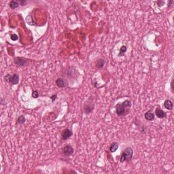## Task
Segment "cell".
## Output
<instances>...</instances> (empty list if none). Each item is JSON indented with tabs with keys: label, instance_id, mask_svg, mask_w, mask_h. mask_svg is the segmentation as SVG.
Listing matches in <instances>:
<instances>
[{
	"label": "cell",
	"instance_id": "cell-23",
	"mask_svg": "<svg viewBox=\"0 0 174 174\" xmlns=\"http://www.w3.org/2000/svg\"><path fill=\"white\" fill-rule=\"evenodd\" d=\"M173 3V1H169V3H168V7H169H169L171 6V3Z\"/></svg>",
	"mask_w": 174,
	"mask_h": 174
},
{
	"label": "cell",
	"instance_id": "cell-20",
	"mask_svg": "<svg viewBox=\"0 0 174 174\" xmlns=\"http://www.w3.org/2000/svg\"><path fill=\"white\" fill-rule=\"evenodd\" d=\"M57 94H55V95H53L52 96H51V97H50V99H51L52 102H54V101L57 99Z\"/></svg>",
	"mask_w": 174,
	"mask_h": 174
},
{
	"label": "cell",
	"instance_id": "cell-12",
	"mask_svg": "<svg viewBox=\"0 0 174 174\" xmlns=\"http://www.w3.org/2000/svg\"><path fill=\"white\" fill-rule=\"evenodd\" d=\"M118 144L117 142H112L109 146V151L111 152V153H114L118 149Z\"/></svg>",
	"mask_w": 174,
	"mask_h": 174
},
{
	"label": "cell",
	"instance_id": "cell-18",
	"mask_svg": "<svg viewBox=\"0 0 174 174\" xmlns=\"http://www.w3.org/2000/svg\"><path fill=\"white\" fill-rule=\"evenodd\" d=\"M10 38L12 41H16L18 40L19 37H18V35H16V34H12V35L10 36Z\"/></svg>",
	"mask_w": 174,
	"mask_h": 174
},
{
	"label": "cell",
	"instance_id": "cell-10",
	"mask_svg": "<svg viewBox=\"0 0 174 174\" xmlns=\"http://www.w3.org/2000/svg\"><path fill=\"white\" fill-rule=\"evenodd\" d=\"M55 83L59 88H64L66 86V82H65V80L62 78H58L56 80Z\"/></svg>",
	"mask_w": 174,
	"mask_h": 174
},
{
	"label": "cell",
	"instance_id": "cell-15",
	"mask_svg": "<svg viewBox=\"0 0 174 174\" xmlns=\"http://www.w3.org/2000/svg\"><path fill=\"white\" fill-rule=\"evenodd\" d=\"M105 65V60L103 59H99V60L97 61L96 62V65H97V67L101 69L103 67V66Z\"/></svg>",
	"mask_w": 174,
	"mask_h": 174
},
{
	"label": "cell",
	"instance_id": "cell-16",
	"mask_svg": "<svg viewBox=\"0 0 174 174\" xmlns=\"http://www.w3.org/2000/svg\"><path fill=\"white\" fill-rule=\"evenodd\" d=\"M127 51V47L126 46H122L120 49V52L118 53V57H123L125 56V54L126 52Z\"/></svg>",
	"mask_w": 174,
	"mask_h": 174
},
{
	"label": "cell",
	"instance_id": "cell-21",
	"mask_svg": "<svg viewBox=\"0 0 174 174\" xmlns=\"http://www.w3.org/2000/svg\"><path fill=\"white\" fill-rule=\"evenodd\" d=\"M0 103H1V106H5V100L3 99V98H1V99Z\"/></svg>",
	"mask_w": 174,
	"mask_h": 174
},
{
	"label": "cell",
	"instance_id": "cell-17",
	"mask_svg": "<svg viewBox=\"0 0 174 174\" xmlns=\"http://www.w3.org/2000/svg\"><path fill=\"white\" fill-rule=\"evenodd\" d=\"M31 95H32V97L33 99H37L39 97V92L37 90H33Z\"/></svg>",
	"mask_w": 174,
	"mask_h": 174
},
{
	"label": "cell",
	"instance_id": "cell-22",
	"mask_svg": "<svg viewBox=\"0 0 174 174\" xmlns=\"http://www.w3.org/2000/svg\"><path fill=\"white\" fill-rule=\"evenodd\" d=\"M171 92H173L174 93V87H173V80L171 81Z\"/></svg>",
	"mask_w": 174,
	"mask_h": 174
},
{
	"label": "cell",
	"instance_id": "cell-11",
	"mask_svg": "<svg viewBox=\"0 0 174 174\" xmlns=\"http://www.w3.org/2000/svg\"><path fill=\"white\" fill-rule=\"evenodd\" d=\"M164 106L168 110H171L174 108V104L173 102L170 99H166L164 102Z\"/></svg>",
	"mask_w": 174,
	"mask_h": 174
},
{
	"label": "cell",
	"instance_id": "cell-7",
	"mask_svg": "<svg viewBox=\"0 0 174 174\" xmlns=\"http://www.w3.org/2000/svg\"><path fill=\"white\" fill-rule=\"evenodd\" d=\"M73 135V132L72 130L69 129H65L63 130L62 134H61V137L63 140H67L69 138H70L71 136Z\"/></svg>",
	"mask_w": 174,
	"mask_h": 174
},
{
	"label": "cell",
	"instance_id": "cell-5",
	"mask_svg": "<svg viewBox=\"0 0 174 174\" xmlns=\"http://www.w3.org/2000/svg\"><path fill=\"white\" fill-rule=\"evenodd\" d=\"M73 152H74V149L69 144L65 146L63 148V153L65 156H70L73 154Z\"/></svg>",
	"mask_w": 174,
	"mask_h": 174
},
{
	"label": "cell",
	"instance_id": "cell-14",
	"mask_svg": "<svg viewBox=\"0 0 174 174\" xmlns=\"http://www.w3.org/2000/svg\"><path fill=\"white\" fill-rule=\"evenodd\" d=\"M9 5H10V8L12 10H14V9H16V8H17L19 7V3L18 1H14V0H13V1H11Z\"/></svg>",
	"mask_w": 174,
	"mask_h": 174
},
{
	"label": "cell",
	"instance_id": "cell-6",
	"mask_svg": "<svg viewBox=\"0 0 174 174\" xmlns=\"http://www.w3.org/2000/svg\"><path fill=\"white\" fill-rule=\"evenodd\" d=\"M14 61L16 65H19V66H27L29 63L28 60L24 59L23 57H16L14 60Z\"/></svg>",
	"mask_w": 174,
	"mask_h": 174
},
{
	"label": "cell",
	"instance_id": "cell-8",
	"mask_svg": "<svg viewBox=\"0 0 174 174\" xmlns=\"http://www.w3.org/2000/svg\"><path fill=\"white\" fill-rule=\"evenodd\" d=\"M155 115L158 118H165L167 117V113L163 111L160 107H157L155 109Z\"/></svg>",
	"mask_w": 174,
	"mask_h": 174
},
{
	"label": "cell",
	"instance_id": "cell-19",
	"mask_svg": "<svg viewBox=\"0 0 174 174\" xmlns=\"http://www.w3.org/2000/svg\"><path fill=\"white\" fill-rule=\"evenodd\" d=\"M19 3V4L21 5H22V6H24V5H25V4L27 3V1H24V0H21V1H18Z\"/></svg>",
	"mask_w": 174,
	"mask_h": 174
},
{
	"label": "cell",
	"instance_id": "cell-4",
	"mask_svg": "<svg viewBox=\"0 0 174 174\" xmlns=\"http://www.w3.org/2000/svg\"><path fill=\"white\" fill-rule=\"evenodd\" d=\"M93 108H94V106L92 104V101H88L87 103H84V107H83V111L86 114H89L92 112Z\"/></svg>",
	"mask_w": 174,
	"mask_h": 174
},
{
	"label": "cell",
	"instance_id": "cell-3",
	"mask_svg": "<svg viewBox=\"0 0 174 174\" xmlns=\"http://www.w3.org/2000/svg\"><path fill=\"white\" fill-rule=\"evenodd\" d=\"M5 80L9 84L12 85H15L19 83V76L18 73H14L13 75H11L10 73H8L5 76Z\"/></svg>",
	"mask_w": 174,
	"mask_h": 174
},
{
	"label": "cell",
	"instance_id": "cell-1",
	"mask_svg": "<svg viewBox=\"0 0 174 174\" xmlns=\"http://www.w3.org/2000/svg\"><path fill=\"white\" fill-rule=\"evenodd\" d=\"M131 107H132L131 101L127 99L122 103H117L115 107L116 112L118 116H125L130 112Z\"/></svg>",
	"mask_w": 174,
	"mask_h": 174
},
{
	"label": "cell",
	"instance_id": "cell-2",
	"mask_svg": "<svg viewBox=\"0 0 174 174\" xmlns=\"http://www.w3.org/2000/svg\"><path fill=\"white\" fill-rule=\"evenodd\" d=\"M133 156V150L130 147H127L122 152V154L120 155V163H124L125 161L129 162L131 160Z\"/></svg>",
	"mask_w": 174,
	"mask_h": 174
},
{
	"label": "cell",
	"instance_id": "cell-13",
	"mask_svg": "<svg viewBox=\"0 0 174 174\" xmlns=\"http://www.w3.org/2000/svg\"><path fill=\"white\" fill-rule=\"evenodd\" d=\"M25 120H26V119H25L24 116L23 115H21V116H19L18 117V118L16 120V124L20 125H23L24 122H25Z\"/></svg>",
	"mask_w": 174,
	"mask_h": 174
},
{
	"label": "cell",
	"instance_id": "cell-9",
	"mask_svg": "<svg viewBox=\"0 0 174 174\" xmlns=\"http://www.w3.org/2000/svg\"><path fill=\"white\" fill-rule=\"evenodd\" d=\"M144 118H145V119L148 120V121H152L155 119V114L152 112V109H150L145 113Z\"/></svg>",
	"mask_w": 174,
	"mask_h": 174
}]
</instances>
